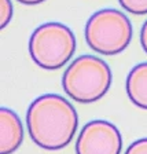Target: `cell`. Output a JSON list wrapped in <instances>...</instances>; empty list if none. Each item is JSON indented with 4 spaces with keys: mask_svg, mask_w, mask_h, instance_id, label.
<instances>
[{
    "mask_svg": "<svg viewBox=\"0 0 147 154\" xmlns=\"http://www.w3.org/2000/svg\"><path fill=\"white\" fill-rule=\"evenodd\" d=\"M26 125L30 139L44 150H61L73 140L78 116L67 99L57 94H44L28 107Z\"/></svg>",
    "mask_w": 147,
    "mask_h": 154,
    "instance_id": "cell-1",
    "label": "cell"
},
{
    "mask_svg": "<svg viewBox=\"0 0 147 154\" xmlns=\"http://www.w3.org/2000/svg\"><path fill=\"white\" fill-rule=\"evenodd\" d=\"M113 81L110 66L93 55H81L72 62L62 77V87L70 99L92 103L107 94Z\"/></svg>",
    "mask_w": 147,
    "mask_h": 154,
    "instance_id": "cell-2",
    "label": "cell"
},
{
    "mask_svg": "<svg viewBox=\"0 0 147 154\" xmlns=\"http://www.w3.org/2000/svg\"><path fill=\"white\" fill-rule=\"evenodd\" d=\"M77 48L76 36L61 22H45L29 38V54L38 67L55 70L72 59Z\"/></svg>",
    "mask_w": 147,
    "mask_h": 154,
    "instance_id": "cell-3",
    "label": "cell"
},
{
    "mask_svg": "<svg viewBox=\"0 0 147 154\" xmlns=\"http://www.w3.org/2000/svg\"><path fill=\"white\" fill-rule=\"evenodd\" d=\"M85 40L95 52L113 57L131 44L132 25L122 11L103 8L90 17L85 23Z\"/></svg>",
    "mask_w": 147,
    "mask_h": 154,
    "instance_id": "cell-4",
    "label": "cell"
},
{
    "mask_svg": "<svg viewBox=\"0 0 147 154\" xmlns=\"http://www.w3.org/2000/svg\"><path fill=\"white\" fill-rule=\"evenodd\" d=\"M121 149V132L106 120L87 122L76 140V154H120Z\"/></svg>",
    "mask_w": 147,
    "mask_h": 154,
    "instance_id": "cell-5",
    "label": "cell"
},
{
    "mask_svg": "<svg viewBox=\"0 0 147 154\" xmlns=\"http://www.w3.org/2000/svg\"><path fill=\"white\" fill-rule=\"evenodd\" d=\"M23 142V127L14 110H0V154H13Z\"/></svg>",
    "mask_w": 147,
    "mask_h": 154,
    "instance_id": "cell-6",
    "label": "cell"
},
{
    "mask_svg": "<svg viewBox=\"0 0 147 154\" xmlns=\"http://www.w3.org/2000/svg\"><path fill=\"white\" fill-rule=\"evenodd\" d=\"M125 90L135 106L147 110V62L133 66L127 77Z\"/></svg>",
    "mask_w": 147,
    "mask_h": 154,
    "instance_id": "cell-7",
    "label": "cell"
},
{
    "mask_svg": "<svg viewBox=\"0 0 147 154\" xmlns=\"http://www.w3.org/2000/svg\"><path fill=\"white\" fill-rule=\"evenodd\" d=\"M120 6L135 15L147 14V0H118Z\"/></svg>",
    "mask_w": 147,
    "mask_h": 154,
    "instance_id": "cell-8",
    "label": "cell"
},
{
    "mask_svg": "<svg viewBox=\"0 0 147 154\" xmlns=\"http://www.w3.org/2000/svg\"><path fill=\"white\" fill-rule=\"evenodd\" d=\"M13 19V4L11 0H0V28L4 29Z\"/></svg>",
    "mask_w": 147,
    "mask_h": 154,
    "instance_id": "cell-9",
    "label": "cell"
},
{
    "mask_svg": "<svg viewBox=\"0 0 147 154\" xmlns=\"http://www.w3.org/2000/svg\"><path fill=\"white\" fill-rule=\"evenodd\" d=\"M125 154H147V138H142L129 144Z\"/></svg>",
    "mask_w": 147,
    "mask_h": 154,
    "instance_id": "cell-10",
    "label": "cell"
},
{
    "mask_svg": "<svg viewBox=\"0 0 147 154\" xmlns=\"http://www.w3.org/2000/svg\"><path fill=\"white\" fill-rule=\"evenodd\" d=\"M140 44H142V48L144 50V52L147 54V21L143 23L140 30Z\"/></svg>",
    "mask_w": 147,
    "mask_h": 154,
    "instance_id": "cell-11",
    "label": "cell"
},
{
    "mask_svg": "<svg viewBox=\"0 0 147 154\" xmlns=\"http://www.w3.org/2000/svg\"><path fill=\"white\" fill-rule=\"evenodd\" d=\"M17 2H19V3H22V4H26V6H35V4L43 3L45 0H17Z\"/></svg>",
    "mask_w": 147,
    "mask_h": 154,
    "instance_id": "cell-12",
    "label": "cell"
}]
</instances>
